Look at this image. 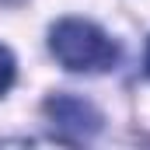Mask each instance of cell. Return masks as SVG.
Segmentation results:
<instances>
[{
    "mask_svg": "<svg viewBox=\"0 0 150 150\" xmlns=\"http://www.w3.org/2000/svg\"><path fill=\"white\" fill-rule=\"evenodd\" d=\"M49 49L70 74H105L119 63V45L84 18H63L49 32Z\"/></svg>",
    "mask_w": 150,
    "mask_h": 150,
    "instance_id": "cell-1",
    "label": "cell"
},
{
    "mask_svg": "<svg viewBox=\"0 0 150 150\" xmlns=\"http://www.w3.org/2000/svg\"><path fill=\"white\" fill-rule=\"evenodd\" d=\"M42 112L49 119L52 133H56L59 140H67V143H84V140H91V136L101 129L98 108H94L91 101L77 98V94H52V98L42 105Z\"/></svg>",
    "mask_w": 150,
    "mask_h": 150,
    "instance_id": "cell-2",
    "label": "cell"
},
{
    "mask_svg": "<svg viewBox=\"0 0 150 150\" xmlns=\"http://www.w3.org/2000/svg\"><path fill=\"white\" fill-rule=\"evenodd\" d=\"M14 70H18V67H14L11 49H4V45H0V94H4V91L14 84Z\"/></svg>",
    "mask_w": 150,
    "mask_h": 150,
    "instance_id": "cell-3",
    "label": "cell"
},
{
    "mask_svg": "<svg viewBox=\"0 0 150 150\" xmlns=\"http://www.w3.org/2000/svg\"><path fill=\"white\" fill-rule=\"evenodd\" d=\"M147 74H150V45H147Z\"/></svg>",
    "mask_w": 150,
    "mask_h": 150,
    "instance_id": "cell-4",
    "label": "cell"
}]
</instances>
